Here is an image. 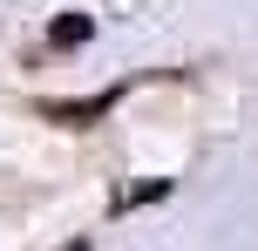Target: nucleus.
Segmentation results:
<instances>
[{
  "label": "nucleus",
  "instance_id": "4",
  "mask_svg": "<svg viewBox=\"0 0 258 251\" xmlns=\"http://www.w3.org/2000/svg\"><path fill=\"white\" fill-rule=\"evenodd\" d=\"M61 251H89V238H75V244H61Z\"/></svg>",
  "mask_w": 258,
  "mask_h": 251
},
{
  "label": "nucleus",
  "instance_id": "2",
  "mask_svg": "<svg viewBox=\"0 0 258 251\" xmlns=\"http://www.w3.org/2000/svg\"><path fill=\"white\" fill-rule=\"evenodd\" d=\"M89 34H95V21H89V14H61V21L48 27V48H54V54H68V48H82Z\"/></svg>",
  "mask_w": 258,
  "mask_h": 251
},
{
  "label": "nucleus",
  "instance_id": "3",
  "mask_svg": "<svg viewBox=\"0 0 258 251\" xmlns=\"http://www.w3.org/2000/svg\"><path fill=\"white\" fill-rule=\"evenodd\" d=\"M170 184H136V190H122V204H150V197H163Z\"/></svg>",
  "mask_w": 258,
  "mask_h": 251
},
{
  "label": "nucleus",
  "instance_id": "1",
  "mask_svg": "<svg viewBox=\"0 0 258 251\" xmlns=\"http://www.w3.org/2000/svg\"><path fill=\"white\" fill-rule=\"evenodd\" d=\"M122 89H102V95H82V102H41V116L61 122V129H89V122H102L109 109H116Z\"/></svg>",
  "mask_w": 258,
  "mask_h": 251
}]
</instances>
